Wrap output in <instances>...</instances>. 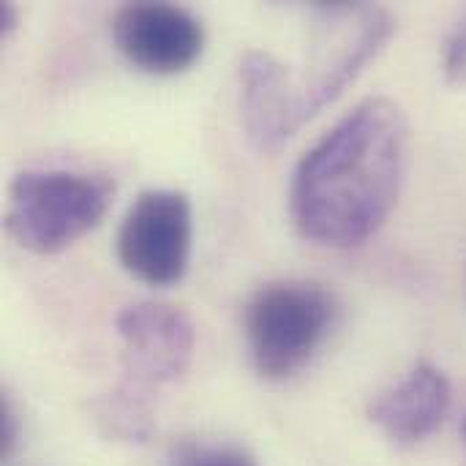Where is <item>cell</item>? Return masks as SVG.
I'll return each mask as SVG.
<instances>
[{
	"label": "cell",
	"mask_w": 466,
	"mask_h": 466,
	"mask_svg": "<svg viewBox=\"0 0 466 466\" xmlns=\"http://www.w3.org/2000/svg\"><path fill=\"white\" fill-rule=\"evenodd\" d=\"M448 410L451 382L442 369L423 360L369 407V418L388 442L412 448L440 429Z\"/></svg>",
	"instance_id": "cell-8"
},
{
	"label": "cell",
	"mask_w": 466,
	"mask_h": 466,
	"mask_svg": "<svg viewBox=\"0 0 466 466\" xmlns=\"http://www.w3.org/2000/svg\"><path fill=\"white\" fill-rule=\"evenodd\" d=\"M461 434H464V442H466V418H464V426H461Z\"/></svg>",
	"instance_id": "cell-13"
},
{
	"label": "cell",
	"mask_w": 466,
	"mask_h": 466,
	"mask_svg": "<svg viewBox=\"0 0 466 466\" xmlns=\"http://www.w3.org/2000/svg\"><path fill=\"white\" fill-rule=\"evenodd\" d=\"M19 25V8L14 3H0V35L8 38Z\"/></svg>",
	"instance_id": "cell-12"
},
{
	"label": "cell",
	"mask_w": 466,
	"mask_h": 466,
	"mask_svg": "<svg viewBox=\"0 0 466 466\" xmlns=\"http://www.w3.org/2000/svg\"><path fill=\"white\" fill-rule=\"evenodd\" d=\"M19 445V415L8 396L0 399V461H8Z\"/></svg>",
	"instance_id": "cell-11"
},
{
	"label": "cell",
	"mask_w": 466,
	"mask_h": 466,
	"mask_svg": "<svg viewBox=\"0 0 466 466\" xmlns=\"http://www.w3.org/2000/svg\"><path fill=\"white\" fill-rule=\"evenodd\" d=\"M115 328L123 341V371L120 382L93 404V418L112 440L147 442L156 431L153 393L186 374L197 330L183 309L156 300L126 306Z\"/></svg>",
	"instance_id": "cell-2"
},
{
	"label": "cell",
	"mask_w": 466,
	"mask_h": 466,
	"mask_svg": "<svg viewBox=\"0 0 466 466\" xmlns=\"http://www.w3.org/2000/svg\"><path fill=\"white\" fill-rule=\"evenodd\" d=\"M339 306L317 281H273L246 306V339L254 369L268 382H284L311 363L333 330Z\"/></svg>",
	"instance_id": "cell-4"
},
{
	"label": "cell",
	"mask_w": 466,
	"mask_h": 466,
	"mask_svg": "<svg viewBox=\"0 0 466 466\" xmlns=\"http://www.w3.org/2000/svg\"><path fill=\"white\" fill-rule=\"evenodd\" d=\"M442 71L451 85H466V11L445 38Z\"/></svg>",
	"instance_id": "cell-10"
},
{
	"label": "cell",
	"mask_w": 466,
	"mask_h": 466,
	"mask_svg": "<svg viewBox=\"0 0 466 466\" xmlns=\"http://www.w3.org/2000/svg\"><path fill=\"white\" fill-rule=\"evenodd\" d=\"M112 38L134 68L153 76L188 71L205 49L202 22L188 8L161 0L120 5L112 16Z\"/></svg>",
	"instance_id": "cell-6"
},
{
	"label": "cell",
	"mask_w": 466,
	"mask_h": 466,
	"mask_svg": "<svg viewBox=\"0 0 466 466\" xmlns=\"http://www.w3.org/2000/svg\"><path fill=\"white\" fill-rule=\"evenodd\" d=\"M169 466H257V459L238 445L183 442L172 451Z\"/></svg>",
	"instance_id": "cell-9"
},
{
	"label": "cell",
	"mask_w": 466,
	"mask_h": 466,
	"mask_svg": "<svg viewBox=\"0 0 466 466\" xmlns=\"http://www.w3.org/2000/svg\"><path fill=\"white\" fill-rule=\"evenodd\" d=\"M240 112L251 145L262 153L281 147L300 126V90L289 68L270 52L251 49L240 60Z\"/></svg>",
	"instance_id": "cell-7"
},
{
	"label": "cell",
	"mask_w": 466,
	"mask_h": 466,
	"mask_svg": "<svg viewBox=\"0 0 466 466\" xmlns=\"http://www.w3.org/2000/svg\"><path fill=\"white\" fill-rule=\"evenodd\" d=\"M194 213L183 191L147 188L128 208L117 232V259L150 287L177 284L191 259Z\"/></svg>",
	"instance_id": "cell-5"
},
{
	"label": "cell",
	"mask_w": 466,
	"mask_h": 466,
	"mask_svg": "<svg viewBox=\"0 0 466 466\" xmlns=\"http://www.w3.org/2000/svg\"><path fill=\"white\" fill-rule=\"evenodd\" d=\"M407 153L404 109L385 96L360 101L292 175L289 205L300 235L330 248L366 243L399 202Z\"/></svg>",
	"instance_id": "cell-1"
},
{
	"label": "cell",
	"mask_w": 466,
	"mask_h": 466,
	"mask_svg": "<svg viewBox=\"0 0 466 466\" xmlns=\"http://www.w3.org/2000/svg\"><path fill=\"white\" fill-rule=\"evenodd\" d=\"M115 197L106 175L25 169L8 186L5 229L33 254H57L101 224Z\"/></svg>",
	"instance_id": "cell-3"
}]
</instances>
